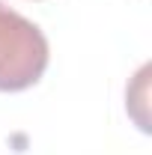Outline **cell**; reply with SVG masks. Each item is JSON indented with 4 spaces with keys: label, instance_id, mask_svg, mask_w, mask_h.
Instances as JSON below:
<instances>
[{
    "label": "cell",
    "instance_id": "1",
    "mask_svg": "<svg viewBox=\"0 0 152 155\" xmlns=\"http://www.w3.org/2000/svg\"><path fill=\"white\" fill-rule=\"evenodd\" d=\"M48 57L45 33L0 0V93L33 87L45 75Z\"/></svg>",
    "mask_w": 152,
    "mask_h": 155
}]
</instances>
